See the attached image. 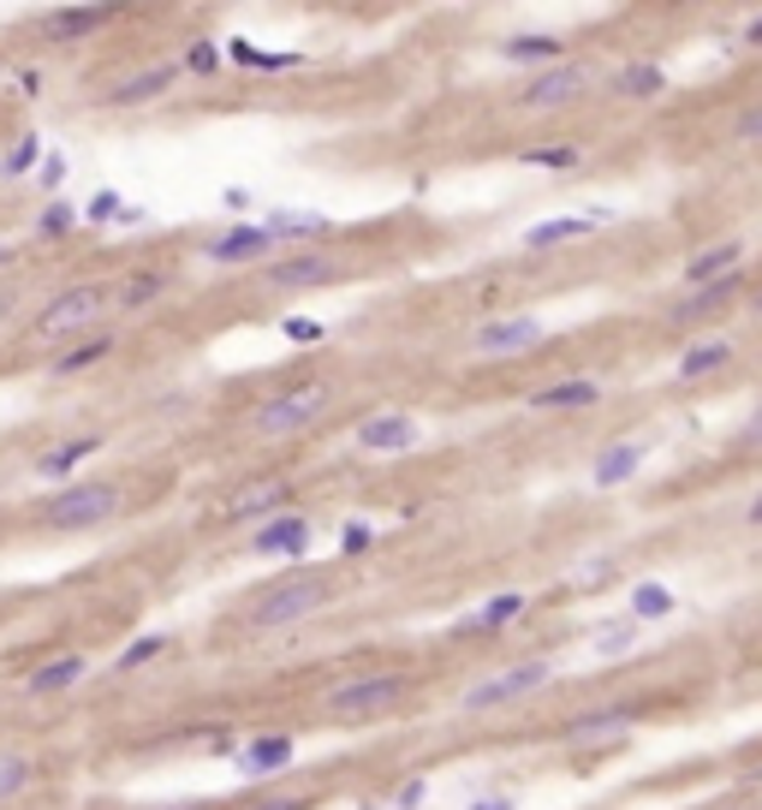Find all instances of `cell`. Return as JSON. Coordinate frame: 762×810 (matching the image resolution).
Listing matches in <instances>:
<instances>
[{
  "mask_svg": "<svg viewBox=\"0 0 762 810\" xmlns=\"http://www.w3.org/2000/svg\"><path fill=\"white\" fill-rule=\"evenodd\" d=\"M328 597H334V578H322V573H292V578L269 585L257 602H250V626H257V631L298 626V619H310Z\"/></svg>",
  "mask_w": 762,
  "mask_h": 810,
  "instance_id": "obj_1",
  "label": "cell"
},
{
  "mask_svg": "<svg viewBox=\"0 0 762 810\" xmlns=\"http://www.w3.org/2000/svg\"><path fill=\"white\" fill-rule=\"evenodd\" d=\"M328 400H334L328 382H298V388H286V394L262 400L250 424H257V435H298L304 424H316V417L328 412Z\"/></svg>",
  "mask_w": 762,
  "mask_h": 810,
  "instance_id": "obj_2",
  "label": "cell"
},
{
  "mask_svg": "<svg viewBox=\"0 0 762 810\" xmlns=\"http://www.w3.org/2000/svg\"><path fill=\"white\" fill-rule=\"evenodd\" d=\"M108 518H120V489L113 483H72L66 495H54L42 506V525H54V530H96Z\"/></svg>",
  "mask_w": 762,
  "mask_h": 810,
  "instance_id": "obj_3",
  "label": "cell"
},
{
  "mask_svg": "<svg viewBox=\"0 0 762 810\" xmlns=\"http://www.w3.org/2000/svg\"><path fill=\"white\" fill-rule=\"evenodd\" d=\"M400 698H405V679L400 674H364V679H346V686L328 691V715H340V721L388 715Z\"/></svg>",
  "mask_w": 762,
  "mask_h": 810,
  "instance_id": "obj_4",
  "label": "cell"
},
{
  "mask_svg": "<svg viewBox=\"0 0 762 810\" xmlns=\"http://www.w3.org/2000/svg\"><path fill=\"white\" fill-rule=\"evenodd\" d=\"M108 304H113L108 286H72V293H60L42 316H36V340H66V334H78V328H90L96 316L108 310Z\"/></svg>",
  "mask_w": 762,
  "mask_h": 810,
  "instance_id": "obj_5",
  "label": "cell"
},
{
  "mask_svg": "<svg viewBox=\"0 0 762 810\" xmlns=\"http://www.w3.org/2000/svg\"><path fill=\"white\" fill-rule=\"evenodd\" d=\"M549 674L554 667L549 662H525V667H506V674H489V679H477L471 691H465V709H501V703H513V698H530L537 686H549Z\"/></svg>",
  "mask_w": 762,
  "mask_h": 810,
  "instance_id": "obj_6",
  "label": "cell"
},
{
  "mask_svg": "<svg viewBox=\"0 0 762 810\" xmlns=\"http://www.w3.org/2000/svg\"><path fill=\"white\" fill-rule=\"evenodd\" d=\"M542 334L549 328L537 322V316H494V322H482L477 328V358H513V352H530V346H542Z\"/></svg>",
  "mask_w": 762,
  "mask_h": 810,
  "instance_id": "obj_7",
  "label": "cell"
},
{
  "mask_svg": "<svg viewBox=\"0 0 762 810\" xmlns=\"http://www.w3.org/2000/svg\"><path fill=\"white\" fill-rule=\"evenodd\" d=\"M583 84H590V72H583L578 60H561V66H549L542 78H530V84H525L518 108H530V113L566 108V101H578V96H583Z\"/></svg>",
  "mask_w": 762,
  "mask_h": 810,
  "instance_id": "obj_8",
  "label": "cell"
},
{
  "mask_svg": "<svg viewBox=\"0 0 762 810\" xmlns=\"http://www.w3.org/2000/svg\"><path fill=\"white\" fill-rule=\"evenodd\" d=\"M638 721H643V709H631V703L590 709V715H578L566 727V745H572V751H590V745H607V739H619V733H631Z\"/></svg>",
  "mask_w": 762,
  "mask_h": 810,
  "instance_id": "obj_9",
  "label": "cell"
},
{
  "mask_svg": "<svg viewBox=\"0 0 762 810\" xmlns=\"http://www.w3.org/2000/svg\"><path fill=\"white\" fill-rule=\"evenodd\" d=\"M286 495H292V483L286 477H250V483H238L233 495H226V506H221V518H269L274 506H286Z\"/></svg>",
  "mask_w": 762,
  "mask_h": 810,
  "instance_id": "obj_10",
  "label": "cell"
},
{
  "mask_svg": "<svg viewBox=\"0 0 762 810\" xmlns=\"http://www.w3.org/2000/svg\"><path fill=\"white\" fill-rule=\"evenodd\" d=\"M328 281H334V262L322 250H298V257H281L269 269V286H281V293H304V286H328Z\"/></svg>",
  "mask_w": 762,
  "mask_h": 810,
  "instance_id": "obj_11",
  "label": "cell"
},
{
  "mask_svg": "<svg viewBox=\"0 0 762 810\" xmlns=\"http://www.w3.org/2000/svg\"><path fill=\"white\" fill-rule=\"evenodd\" d=\"M358 447H370V453H405V447H417V424H411V417H400V412L370 417V424H358Z\"/></svg>",
  "mask_w": 762,
  "mask_h": 810,
  "instance_id": "obj_12",
  "label": "cell"
},
{
  "mask_svg": "<svg viewBox=\"0 0 762 810\" xmlns=\"http://www.w3.org/2000/svg\"><path fill=\"white\" fill-rule=\"evenodd\" d=\"M292 763V739L286 733H269V739H250L245 751H238V775L262 781V775H281V769Z\"/></svg>",
  "mask_w": 762,
  "mask_h": 810,
  "instance_id": "obj_13",
  "label": "cell"
},
{
  "mask_svg": "<svg viewBox=\"0 0 762 810\" xmlns=\"http://www.w3.org/2000/svg\"><path fill=\"white\" fill-rule=\"evenodd\" d=\"M739 257H745L739 238H727V245H709L703 257L685 262V281H691V286H715V281H727V274L739 269Z\"/></svg>",
  "mask_w": 762,
  "mask_h": 810,
  "instance_id": "obj_14",
  "label": "cell"
},
{
  "mask_svg": "<svg viewBox=\"0 0 762 810\" xmlns=\"http://www.w3.org/2000/svg\"><path fill=\"white\" fill-rule=\"evenodd\" d=\"M269 250H274V238L262 233V226H233L226 238H209L214 262H257V257H269Z\"/></svg>",
  "mask_w": 762,
  "mask_h": 810,
  "instance_id": "obj_15",
  "label": "cell"
},
{
  "mask_svg": "<svg viewBox=\"0 0 762 810\" xmlns=\"http://www.w3.org/2000/svg\"><path fill=\"white\" fill-rule=\"evenodd\" d=\"M78 679H84V655H54V662L24 674V691H30V698H48V691H66V686H78Z\"/></svg>",
  "mask_w": 762,
  "mask_h": 810,
  "instance_id": "obj_16",
  "label": "cell"
},
{
  "mask_svg": "<svg viewBox=\"0 0 762 810\" xmlns=\"http://www.w3.org/2000/svg\"><path fill=\"white\" fill-rule=\"evenodd\" d=\"M595 214H554V221H537L525 233V250H554V245H572V238L590 233Z\"/></svg>",
  "mask_w": 762,
  "mask_h": 810,
  "instance_id": "obj_17",
  "label": "cell"
},
{
  "mask_svg": "<svg viewBox=\"0 0 762 810\" xmlns=\"http://www.w3.org/2000/svg\"><path fill=\"white\" fill-rule=\"evenodd\" d=\"M173 78H180L173 66H149V72H137V78H125L120 90H108V101L113 108H137V101H156L161 90H173Z\"/></svg>",
  "mask_w": 762,
  "mask_h": 810,
  "instance_id": "obj_18",
  "label": "cell"
},
{
  "mask_svg": "<svg viewBox=\"0 0 762 810\" xmlns=\"http://www.w3.org/2000/svg\"><path fill=\"white\" fill-rule=\"evenodd\" d=\"M304 542H310V518H274V525L257 530L262 554H304Z\"/></svg>",
  "mask_w": 762,
  "mask_h": 810,
  "instance_id": "obj_19",
  "label": "cell"
},
{
  "mask_svg": "<svg viewBox=\"0 0 762 810\" xmlns=\"http://www.w3.org/2000/svg\"><path fill=\"white\" fill-rule=\"evenodd\" d=\"M643 465V441H619V447H607L602 459H595V489H614L626 483L631 471Z\"/></svg>",
  "mask_w": 762,
  "mask_h": 810,
  "instance_id": "obj_20",
  "label": "cell"
},
{
  "mask_svg": "<svg viewBox=\"0 0 762 810\" xmlns=\"http://www.w3.org/2000/svg\"><path fill=\"white\" fill-rule=\"evenodd\" d=\"M262 233L281 245V238H316V233H328V221L316 209H274L269 221H262Z\"/></svg>",
  "mask_w": 762,
  "mask_h": 810,
  "instance_id": "obj_21",
  "label": "cell"
},
{
  "mask_svg": "<svg viewBox=\"0 0 762 810\" xmlns=\"http://www.w3.org/2000/svg\"><path fill=\"white\" fill-rule=\"evenodd\" d=\"M96 447H101L96 435H84V441H60L54 453H42V459H36V471H42V477H72V471H78V465L90 459Z\"/></svg>",
  "mask_w": 762,
  "mask_h": 810,
  "instance_id": "obj_22",
  "label": "cell"
},
{
  "mask_svg": "<svg viewBox=\"0 0 762 810\" xmlns=\"http://www.w3.org/2000/svg\"><path fill=\"white\" fill-rule=\"evenodd\" d=\"M602 400V388L595 382H554V388H537V394H530V405H537V412H561V405H595Z\"/></svg>",
  "mask_w": 762,
  "mask_h": 810,
  "instance_id": "obj_23",
  "label": "cell"
},
{
  "mask_svg": "<svg viewBox=\"0 0 762 810\" xmlns=\"http://www.w3.org/2000/svg\"><path fill=\"white\" fill-rule=\"evenodd\" d=\"M108 19H113V7H66V12H54V19H48V30H54V36H90Z\"/></svg>",
  "mask_w": 762,
  "mask_h": 810,
  "instance_id": "obj_24",
  "label": "cell"
},
{
  "mask_svg": "<svg viewBox=\"0 0 762 810\" xmlns=\"http://www.w3.org/2000/svg\"><path fill=\"white\" fill-rule=\"evenodd\" d=\"M727 364V340H703V346H691L679 358V382H703L709 370H721Z\"/></svg>",
  "mask_w": 762,
  "mask_h": 810,
  "instance_id": "obj_25",
  "label": "cell"
},
{
  "mask_svg": "<svg viewBox=\"0 0 762 810\" xmlns=\"http://www.w3.org/2000/svg\"><path fill=\"white\" fill-rule=\"evenodd\" d=\"M614 90H619V96H662L667 78H662V66H619Z\"/></svg>",
  "mask_w": 762,
  "mask_h": 810,
  "instance_id": "obj_26",
  "label": "cell"
},
{
  "mask_svg": "<svg viewBox=\"0 0 762 810\" xmlns=\"http://www.w3.org/2000/svg\"><path fill=\"white\" fill-rule=\"evenodd\" d=\"M518 614H525V597H494V602L471 619V626H465V631H501V626H513Z\"/></svg>",
  "mask_w": 762,
  "mask_h": 810,
  "instance_id": "obj_27",
  "label": "cell"
},
{
  "mask_svg": "<svg viewBox=\"0 0 762 810\" xmlns=\"http://www.w3.org/2000/svg\"><path fill=\"white\" fill-rule=\"evenodd\" d=\"M501 54L506 60H561V42H554V36H513Z\"/></svg>",
  "mask_w": 762,
  "mask_h": 810,
  "instance_id": "obj_28",
  "label": "cell"
},
{
  "mask_svg": "<svg viewBox=\"0 0 762 810\" xmlns=\"http://www.w3.org/2000/svg\"><path fill=\"white\" fill-rule=\"evenodd\" d=\"M631 614H638V619H662V614H673V590H667V585H643L638 597H631Z\"/></svg>",
  "mask_w": 762,
  "mask_h": 810,
  "instance_id": "obj_29",
  "label": "cell"
},
{
  "mask_svg": "<svg viewBox=\"0 0 762 810\" xmlns=\"http://www.w3.org/2000/svg\"><path fill=\"white\" fill-rule=\"evenodd\" d=\"M30 787V763H24L19 751H0V799H12V793Z\"/></svg>",
  "mask_w": 762,
  "mask_h": 810,
  "instance_id": "obj_30",
  "label": "cell"
},
{
  "mask_svg": "<svg viewBox=\"0 0 762 810\" xmlns=\"http://www.w3.org/2000/svg\"><path fill=\"white\" fill-rule=\"evenodd\" d=\"M36 161H42V144H36V137H24V144H12V149H7L0 173H7V180H19V173H30Z\"/></svg>",
  "mask_w": 762,
  "mask_h": 810,
  "instance_id": "obj_31",
  "label": "cell"
},
{
  "mask_svg": "<svg viewBox=\"0 0 762 810\" xmlns=\"http://www.w3.org/2000/svg\"><path fill=\"white\" fill-rule=\"evenodd\" d=\"M72 221H78V209H72V202H48L42 221H36V233H42V238H60Z\"/></svg>",
  "mask_w": 762,
  "mask_h": 810,
  "instance_id": "obj_32",
  "label": "cell"
},
{
  "mask_svg": "<svg viewBox=\"0 0 762 810\" xmlns=\"http://www.w3.org/2000/svg\"><path fill=\"white\" fill-rule=\"evenodd\" d=\"M96 358H108V340H90V346H78V352H66V358L54 364V376H72V370H90Z\"/></svg>",
  "mask_w": 762,
  "mask_h": 810,
  "instance_id": "obj_33",
  "label": "cell"
},
{
  "mask_svg": "<svg viewBox=\"0 0 762 810\" xmlns=\"http://www.w3.org/2000/svg\"><path fill=\"white\" fill-rule=\"evenodd\" d=\"M530 168H578V149L572 144H561V149H530Z\"/></svg>",
  "mask_w": 762,
  "mask_h": 810,
  "instance_id": "obj_34",
  "label": "cell"
},
{
  "mask_svg": "<svg viewBox=\"0 0 762 810\" xmlns=\"http://www.w3.org/2000/svg\"><path fill=\"white\" fill-rule=\"evenodd\" d=\"M281 328H286V340H298V346H316V340H322V334H328V328H322V322H310V316H286V322H281Z\"/></svg>",
  "mask_w": 762,
  "mask_h": 810,
  "instance_id": "obj_35",
  "label": "cell"
},
{
  "mask_svg": "<svg viewBox=\"0 0 762 810\" xmlns=\"http://www.w3.org/2000/svg\"><path fill=\"white\" fill-rule=\"evenodd\" d=\"M161 650H168V638H137V643H132V650H125V655H120V667H144V662H156V655H161Z\"/></svg>",
  "mask_w": 762,
  "mask_h": 810,
  "instance_id": "obj_36",
  "label": "cell"
},
{
  "mask_svg": "<svg viewBox=\"0 0 762 810\" xmlns=\"http://www.w3.org/2000/svg\"><path fill=\"white\" fill-rule=\"evenodd\" d=\"M161 286H168L161 274H132V286H125V304H149V298L161 293Z\"/></svg>",
  "mask_w": 762,
  "mask_h": 810,
  "instance_id": "obj_37",
  "label": "cell"
},
{
  "mask_svg": "<svg viewBox=\"0 0 762 810\" xmlns=\"http://www.w3.org/2000/svg\"><path fill=\"white\" fill-rule=\"evenodd\" d=\"M185 66H190V72H214V66H221V48L197 42V48H190V54H185Z\"/></svg>",
  "mask_w": 762,
  "mask_h": 810,
  "instance_id": "obj_38",
  "label": "cell"
},
{
  "mask_svg": "<svg viewBox=\"0 0 762 810\" xmlns=\"http://www.w3.org/2000/svg\"><path fill=\"white\" fill-rule=\"evenodd\" d=\"M631 643V626H602L595 631V650H626Z\"/></svg>",
  "mask_w": 762,
  "mask_h": 810,
  "instance_id": "obj_39",
  "label": "cell"
},
{
  "mask_svg": "<svg viewBox=\"0 0 762 810\" xmlns=\"http://www.w3.org/2000/svg\"><path fill=\"white\" fill-rule=\"evenodd\" d=\"M739 137H745V144H762V101H757V108L739 120Z\"/></svg>",
  "mask_w": 762,
  "mask_h": 810,
  "instance_id": "obj_40",
  "label": "cell"
},
{
  "mask_svg": "<svg viewBox=\"0 0 762 810\" xmlns=\"http://www.w3.org/2000/svg\"><path fill=\"white\" fill-rule=\"evenodd\" d=\"M113 214H120V197H113V192H101V197L90 202V221H113Z\"/></svg>",
  "mask_w": 762,
  "mask_h": 810,
  "instance_id": "obj_41",
  "label": "cell"
},
{
  "mask_svg": "<svg viewBox=\"0 0 762 810\" xmlns=\"http://www.w3.org/2000/svg\"><path fill=\"white\" fill-rule=\"evenodd\" d=\"M60 180H66V161L48 156V161H42V185H60Z\"/></svg>",
  "mask_w": 762,
  "mask_h": 810,
  "instance_id": "obj_42",
  "label": "cell"
},
{
  "mask_svg": "<svg viewBox=\"0 0 762 810\" xmlns=\"http://www.w3.org/2000/svg\"><path fill=\"white\" fill-rule=\"evenodd\" d=\"M745 441H751V447H762V405L751 412V424H745Z\"/></svg>",
  "mask_w": 762,
  "mask_h": 810,
  "instance_id": "obj_43",
  "label": "cell"
},
{
  "mask_svg": "<svg viewBox=\"0 0 762 810\" xmlns=\"http://www.w3.org/2000/svg\"><path fill=\"white\" fill-rule=\"evenodd\" d=\"M417 799H423V781H411V787L400 793V810H417Z\"/></svg>",
  "mask_w": 762,
  "mask_h": 810,
  "instance_id": "obj_44",
  "label": "cell"
},
{
  "mask_svg": "<svg viewBox=\"0 0 762 810\" xmlns=\"http://www.w3.org/2000/svg\"><path fill=\"white\" fill-rule=\"evenodd\" d=\"M745 42H751V48H762V12H757L751 24H745Z\"/></svg>",
  "mask_w": 762,
  "mask_h": 810,
  "instance_id": "obj_45",
  "label": "cell"
},
{
  "mask_svg": "<svg viewBox=\"0 0 762 810\" xmlns=\"http://www.w3.org/2000/svg\"><path fill=\"white\" fill-rule=\"evenodd\" d=\"M471 810H513V805H506V799H477Z\"/></svg>",
  "mask_w": 762,
  "mask_h": 810,
  "instance_id": "obj_46",
  "label": "cell"
},
{
  "mask_svg": "<svg viewBox=\"0 0 762 810\" xmlns=\"http://www.w3.org/2000/svg\"><path fill=\"white\" fill-rule=\"evenodd\" d=\"M269 810H310L304 799H281V805H269Z\"/></svg>",
  "mask_w": 762,
  "mask_h": 810,
  "instance_id": "obj_47",
  "label": "cell"
},
{
  "mask_svg": "<svg viewBox=\"0 0 762 810\" xmlns=\"http://www.w3.org/2000/svg\"><path fill=\"white\" fill-rule=\"evenodd\" d=\"M7 316H12V293H0V322H7Z\"/></svg>",
  "mask_w": 762,
  "mask_h": 810,
  "instance_id": "obj_48",
  "label": "cell"
},
{
  "mask_svg": "<svg viewBox=\"0 0 762 810\" xmlns=\"http://www.w3.org/2000/svg\"><path fill=\"white\" fill-rule=\"evenodd\" d=\"M751 525H762V495L751 501Z\"/></svg>",
  "mask_w": 762,
  "mask_h": 810,
  "instance_id": "obj_49",
  "label": "cell"
},
{
  "mask_svg": "<svg viewBox=\"0 0 762 810\" xmlns=\"http://www.w3.org/2000/svg\"><path fill=\"white\" fill-rule=\"evenodd\" d=\"M7 262H12V250H7V245H0V269H7Z\"/></svg>",
  "mask_w": 762,
  "mask_h": 810,
  "instance_id": "obj_50",
  "label": "cell"
},
{
  "mask_svg": "<svg viewBox=\"0 0 762 810\" xmlns=\"http://www.w3.org/2000/svg\"><path fill=\"white\" fill-rule=\"evenodd\" d=\"M757 310H762V298H757Z\"/></svg>",
  "mask_w": 762,
  "mask_h": 810,
  "instance_id": "obj_51",
  "label": "cell"
}]
</instances>
